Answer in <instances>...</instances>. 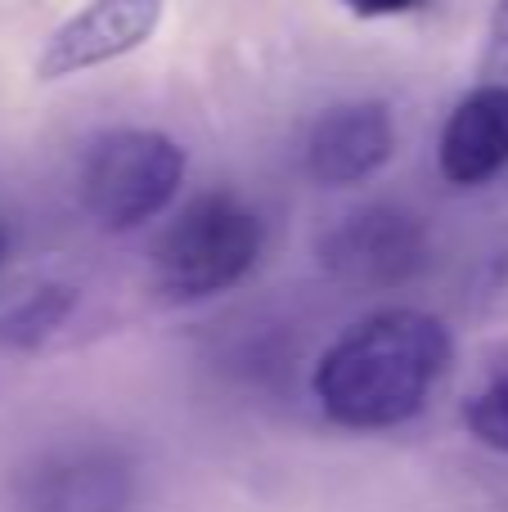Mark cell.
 Segmentation results:
<instances>
[{
    "instance_id": "obj_2",
    "label": "cell",
    "mask_w": 508,
    "mask_h": 512,
    "mask_svg": "<svg viewBox=\"0 0 508 512\" xmlns=\"http://www.w3.org/2000/svg\"><path fill=\"white\" fill-rule=\"evenodd\" d=\"M266 225L230 189L189 198L153 248V288L171 306H194L230 292L261 261Z\"/></svg>"
},
{
    "instance_id": "obj_11",
    "label": "cell",
    "mask_w": 508,
    "mask_h": 512,
    "mask_svg": "<svg viewBox=\"0 0 508 512\" xmlns=\"http://www.w3.org/2000/svg\"><path fill=\"white\" fill-rule=\"evenodd\" d=\"M482 77L504 81L508 86V0H495L491 27H486V54H482Z\"/></svg>"
},
{
    "instance_id": "obj_4",
    "label": "cell",
    "mask_w": 508,
    "mask_h": 512,
    "mask_svg": "<svg viewBox=\"0 0 508 512\" xmlns=\"http://www.w3.org/2000/svg\"><path fill=\"white\" fill-rule=\"evenodd\" d=\"M428 261V225L401 203H365L329 225L320 239V265L360 292L405 288L428 270Z\"/></svg>"
},
{
    "instance_id": "obj_5",
    "label": "cell",
    "mask_w": 508,
    "mask_h": 512,
    "mask_svg": "<svg viewBox=\"0 0 508 512\" xmlns=\"http://www.w3.org/2000/svg\"><path fill=\"white\" fill-rule=\"evenodd\" d=\"M135 468L117 445L77 441L36 454L18 477L23 512H131Z\"/></svg>"
},
{
    "instance_id": "obj_6",
    "label": "cell",
    "mask_w": 508,
    "mask_h": 512,
    "mask_svg": "<svg viewBox=\"0 0 508 512\" xmlns=\"http://www.w3.org/2000/svg\"><path fill=\"white\" fill-rule=\"evenodd\" d=\"M162 9H167V0H90L86 9L63 18L50 32V41L41 45L32 63L36 81L81 77L90 68L122 59V54H135L144 41H153Z\"/></svg>"
},
{
    "instance_id": "obj_3",
    "label": "cell",
    "mask_w": 508,
    "mask_h": 512,
    "mask_svg": "<svg viewBox=\"0 0 508 512\" xmlns=\"http://www.w3.org/2000/svg\"><path fill=\"white\" fill-rule=\"evenodd\" d=\"M189 158L149 126L104 131L81 158V207L104 234H131L176 203Z\"/></svg>"
},
{
    "instance_id": "obj_7",
    "label": "cell",
    "mask_w": 508,
    "mask_h": 512,
    "mask_svg": "<svg viewBox=\"0 0 508 512\" xmlns=\"http://www.w3.org/2000/svg\"><path fill=\"white\" fill-rule=\"evenodd\" d=\"M396 153V122L383 99H347L315 117L306 135V171L315 185L347 189L378 176Z\"/></svg>"
},
{
    "instance_id": "obj_13",
    "label": "cell",
    "mask_w": 508,
    "mask_h": 512,
    "mask_svg": "<svg viewBox=\"0 0 508 512\" xmlns=\"http://www.w3.org/2000/svg\"><path fill=\"white\" fill-rule=\"evenodd\" d=\"M9 243H14L9 239V225L0 221V270H5V261H9Z\"/></svg>"
},
{
    "instance_id": "obj_1",
    "label": "cell",
    "mask_w": 508,
    "mask_h": 512,
    "mask_svg": "<svg viewBox=\"0 0 508 512\" xmlns=\"http://www.w3.org/2000/svg\"><path fill=\"white\" fill-rule=\"evenodd\" d=\"M450 333L423 310H378L351 324L315 364L324 418L351 432H387L423 414L450 369Z\"/></svg>"
},
{
    "instance_id": "obj_10",
    "label": "cell",
    "mask_w": 508,
    "mask_h": 512,
    "mask_svg": "<svg viewBox=\"0 0 508 512\" xmlns=\"http://www.w3.org/2000/svg\"><path fill=\"white\" fill-rule=\"evenodd\" d=\"M464 427L477 445L508 454V369H495L482 391L464 400Z\"/></svg>"
},
{
    "instance_id": "obj_9",
    "label": "cell",
    "mask_w": 508,
    "mask_h": 512,
    "mask_svg": "<svg viewBox=\"0 0 508 512\" xmlns=\"http://www.w3.org/2000/svg\"><path fill=\"white\" fill-rule=\"evenodd\" d=\"M72 310H77L72 283H36L9 310H0V346L5 351H41L72 319Z\"/></svg>"
},
{
    "instance_id": "obj_12",
    "label": "cell",
    "mask_w": 508,
    "mask_h": 512,
    "mask_svg": "<svg viewBox=\"0 0 508 512\" xmlns=\"http://www.w3.org/2000/svg\"><path fill=\"white\" fill-rule=\"evenodd\" d=\"M338 5L356 18H401V14H419L428 0H338Z\"/></svg>"
},
{
    "instance_id": "obj_8",
    "label": "cell",
    "mask_w": 508,
    "mask_h": 512,
    "mask_svg": "<svg viewBox=\"0 0 508 512\" xmlns=\"http://www.w3.org/2000/svg\"><path fill=\"white\" fill-rule=\"evenodd\" d=\"M437 167L450 185L473 189L508 167V86L482 81L455 108L437 140Z\"/></svg>"
}]
</instances>
